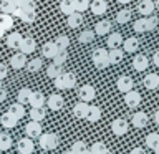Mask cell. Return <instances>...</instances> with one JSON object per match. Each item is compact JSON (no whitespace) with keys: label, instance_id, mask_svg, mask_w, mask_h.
Returning <instances> with one entry per match:
<instances>
[{"label":"cell","instance_id":"obj_1","mask_svg":"<svg viewBox=\"0 0 159 154\" xmlns=\"http://www.w3.org/2000/svg\"><path fill=\"white\" fill-rule=\"evenodd\" d=\"M53 83H55V86H57L58 89H71L75 88V84H76V76H75V73H61V75H58L57 78L53 79Z\"/></svg>","mask_w":159,"mask_h":154},{"label":"cell","instance_id":"obj_2","mask_svg":"<svg viewBox=\"0 0 159 154\" xmlns=\"http://www.w3.org/2000/svg\"><path fill=\"white\" fill-rule=\"evenodd\" d=\"M13 17H18L25 23H33L37 20V7L35 5H32V7H23V8L17 7Z\"/></svg>","mask_w":159,"mask_h":154},{"label":"cell","instance_id":"obj_3","mask_svg":"<svg viewBox=\"0 0 159 154\" xmlns=\"http://www.w3.org/2000/svg\"><path fill=\"white\" fill-rule=\"evenodd\" d=\"M60 144V138L55 133H45L40 134V146L45 151H50V149H57Z\"/></svg>","mask_w":159,"mask_h":154},{"label":"cell","instance_id":"obj_4","mask_svg":"<svg viewBox=\"0 0 159 154\" xmlns=\"http://www.w3.org/2000/svg\"><path fill=\"white\" fill-rule=\"evenodd\" d=\"M93 63L96 65V68H99V70L109 66L106 48H96V50H94V52H93Z\"/></svg>","mask_w":159,"mask_h":154},{"label":"cell","instance_id":"obj_5","mask_svg":"<svg viewBox=\"0 0 159 154\" xmlns=\"http://www.w3.org/2000/svg\"><path fill=\"white\" fill-rule=\"evenodd\" d=\"M78 96H80V101L89 103L94 99V96H96V89H94L91 84H83L78 91Z\"/></svg>","mask_w":159,"mask_h":154},{"label":"cell","instance_id":"obj_6","mask_svg":"<svg viewBox=\"0 0 159 154\" xmlns=\"http://www.w3.org/2000/svg\"><path fill=\"white\" fill-rule=\"evenodd\" d=\"M17 151L20 154H32L35 151V144H33V141L30 138L25 136V138H22L17 143Z\"/></svg>","mask_w":159,"mask_h":154},{"label":"cell","instance_id":"obj_7","mask_svg":"<svg viewBox=\"0 0 159 154\" xmlns=\"http://www.w3.org/2000/svg\"><path fill=\"white\" fill-rule=\"evenodd\" d=\"M128 128H129V124H128L126 119H123V118H118V119H114V121L111 123V131L116 134V136H123V134H126Z\"/></svg>","mask_w":159,"mask_h":154},{"label":"cell","instance_id":"obj_8","mask_svg":"<svg viewBox=\"0 0 159 154\" xmlns=\"http://www.w3.org/2000/svg\"><path fill=\"white\" fill-rule=\"evenodd\" d=\"M35 48H37V42H35V38H32V37H23L20 45H18V50L25 55L33 53Z\"/></svg>","mask_w":159,"mask_h":154},{"label":"cell","instance_id":"obj_9","mask_svg":"<svg viewBox=\"0 0 159 154\" xmlns=\"http://www.w3.org/2000/svg\"><path fill=\"white\" fill-rule=\"evenodd\" d=\"M124 103L129 108H136L141 103V94L138 91H134V89H129L128 93H124Z\"/></svg>","mask_w":159,"mask_h":154},{"label":"cell","instance_id":"obj_10","mask_svg":"<svg viewBox=\"0 0 159 154\" xmlns=\"http://www.w3.org/2000/svg\"><path fill=\"white\" fill-rule=\"evenodd\" d=\"M25 133H27V138H30V139L40 138V134H42V124L38 121H30L25 126Z\"/></svg>","mask_w":159,"mask_h":154},{"label":"cell","instance_id":"obj_11","mask_svg":"<svg viewBox=\"0 0 159 154\" xmlns=\"http://www.w3.org/2000/svg\"><path fill=\"white\" fill-rule=\"evenodd\" d=\"M89 10H91V13H94V15L106 13V10H108L106 0H93V2H89Z\"/></svg>","mask_w":159,"mask_h":154},{"label":"cell","instance_id":"obj_12","mask_svg":"<svg viewBox=\"0 0 159 154\" xmlns=\"http://www.w3.org/2000/svg\"><path fill=\"white\" fill-rule=\"evenodd\" d=\"M10 65L13 66V70H22L25 65H27V55L25 53H13L12 58H10Z\"/></svg>","mask_w":159,"mask_h":154},{"label":"cell","instance_id":"obj_13","mask_svg":"<svg viewBox=\"0 0 159 154\" xmlns=\"http://www.w3.org/2000/svg\"><path fill=\"white\" fill-rule=\"evenodd\" d=\"M47 104H48V108L52 109V111H60V109L63 108V98L60 96V94H50V98L47 99Z\"/></svg>","mask_w":159,"mask_h":154},{"label":"cell","instance_id":"obj_14","mask_svg":"<svg viewBox=\"0 0 159 154\" xmlns=\"http://www.w3.org/2000/svg\"><path fill=\"white\" fill-rule=\"evenodd\" d=\"M116 86H118V89H119L121 93H128L129 89H133V78H129V76H126V75H123V76L118 78Z\"/></svg>","mask_w":159,"mask_h":154},{"label":"cell","instance_id":"obj_15","mask_svg":"<svg viewBox=\"0 0 159 154\" xmlns=\"http://www.w3.org/2000/svg\"><path fill=\"white\" fill-rule=\"evenodd\" d=\"M148 65H149V61H148L146 55L138 53L136 57L133 58V66H134V70H136V71H144V70L148 68Z\"/></svg>","mask_w":159,"mask_h":154},{"label":"cell","instance_id":"obj_16","mask_svg":"<svg viewBox=\"0 0 159 154\" xmlns=\"http://www.w3.org/2000/svg\"><path fill=\"white\" fill-rule=\"evenodd\" d=\"M138 12L143 15V17H149L154 12V2L152 0H143L141 3L138 5Z\"/></svg>","mask_w":159,"mask_h":154},{"label":"cell","instance_id":"obj_17","mask_svg":"<svg viewBox=\"0 0 159 154\" xmlns=\"http://www.w3.org/2000/svg\"><path fill=\"white\" fill-rule=\"evenodd\" d=\"M88 108H89L88 103L78 101V103L73 106V114H75L76 118H80V119H84V118H86V113H88Z\"/></svg>","mask_w":159,"mask_h":154},{"label":"cell","instance_id":"obj_18","mask_svg":"<svg viewBox=\"0 0 159 154\" xmlns=\"http://www.w3.org/2000/svg\"><path fill=\"white\" fill-rule=\"evenodd\" d=\"M17 123H18V119L15 118V116H12L8 111L5 113V114H2V118H0V124L5 128V129H12V128H15L17 126Z\"/></svg>","mask_w":159,"mask_h":154},{"label":"cell","instance_id":"obj_19","mask_svg":"<svg viewBox=\"0 0 159 154\" xmlns=\"http://www.w3.org/2000/svg\"><path fill=\"white\" fill-rule=\"evenodd\" d=\"M30 104L32 108H43L45 104V94L42 91H32V96H30Z\"/></svg>","mask_w":159,"mask_h":154},{"label":"cell","instance_id":"obj_20","mask_svg":"<svg viewBox=\"0 0 159 154\" xmlns=\"http://www.w3.org/2000/svg\"><path fill=\"white\" fill-rule=\"evenodd\" d=\"M123 47H124V52L126 53H136L139 50V40L138 38H128V40H123Z\"/></svg>","mask_w":159,"mask_h":154},{"label":"cell","instance_id":"obj_21","mask_svg":"<svg viewBox=\"0 0 159 154\" xmlns=\"http://www.w3.org/2000/svg\"><path fill=\"white\" fill-rule=\"evenodd\" d=\"M106 43H108V48H109V50H111V48H119V47L123 45V37H121V33H118V32L109 33Z\"/></svg>","mask_w":159,"mask_h":154},{"label":"cell","instance_id":"obj_22","mask_svg":"<svg viewBox=\"0 0 159 154\" xmlns=\"http://www.w3.org/2000/svg\"><path fill=\"white\" fill-rule=\"evenodd\" d=\"M109 32H111V23H109L108 20H101V22H98L94 25V35L103 37V35H106Z\"/></svg>","mask_w":159,"mask_h":154},{"label":"cell","instance_id":"obj_23","mask_svg":"<svg viewBox=\"0 0 159 154\" xmlns=\"http://www.w3.org/2000/svg\"><path fill=\"white\" fill-rule=\"evenodd\" d=\"M22 35H20L18 32H12L7 37V40H5V42H7V47L8 48H12V50H17L18 48V45H20V42H22Z\"/></svg>","mask_w":159,"mask_h":154},{"label":"cell","instance_id":"obj_24","mask_svg":"<svg viewBox=\"0 0 159 154\" xmlns=\"http://www.w3.org/2000/svg\"><path fill=\"white\" fill-rule=\"evenodd\" d=\"M148 124V114L143 111H138L133 114V126L134 128H144Z\"/></svg>","mask_w":159,"mask_h":154},{"label":"cell","instance_id":"obj_25","mask_svg":"<svg viewBox=\"0 0 159 154\" xmlns=\"http://www.w3.org/2000/svg\"><path fill=\"white\" fill-rule=\"evenodd\" d=\"M57 52H58V48H57V45H55V42H47V43H43L42 53H43L45 58H50V60H52Z\"/></svg>","mask_w":159,"mask_h":154},{"label":"cell","instance_id":"obj_26","mask_svg":"<svg viewBox=\"0 0 159 154\" xmlns=\"http://www.w3.org/2000/svg\"><path fill=\"white\" fill-rule=\"evenodd\" d=\"M81 23H83V15H81V12H73V13L68 15V25H70L71 28L81 27Z\"/></svg>","mask_w":159,"mask_h":154},{"label":"cell","instance_id":"obj_27","mask_svg":"<svg viewBox=\"0 0 159 154\" xmlns=\"http://www.w3.org/2000/svg\"><path fill=\"white\" fill-rule=\"evenodd\" d=\"M123 52L119 48H111L108 52V61H109V65H116V63H119L123 60Z\"/></svg>","mask_w":159,"mask_h":154},{"label":"cell","instance_id":"obj_28","mask_svg":"<svg viewBox=\"0 0 159 154\" xmlns=\"http://www.w3.org/2000/svg\"><path fill=\"white\" fill-rule=\"evenodd\" d=\"M143 84L146 86L148 89H156L159 86V79H157V75L156 73H149L146 75V78H144Z\"/></svg>","mask_w":159,"mask_h":154},{"label":"cell","instance_id":"obj_29","mask_svg":"<svg viewBox=\"0 0 159 154\" xmlns=\"http://www.w3.org/2000/svg\"><path fill=\"white\" fill-rule=\"evenodd\" d=\"M84 119H88V121H91V123L99 121V119H101V109H99L98 106H89Z\"/></svg>","mask_w":159,"mask_h":154},{"label":"cell","instance_id":"obj_30","mask_svg":"<svg viewBox=\"0 0 159 154\" xmlns=\"http://www.w3.org/2000/svg\"><path fill=\"white\" fill-rule=\"evenodd\" d=\"M8 113L12 114V116H15L17 119H22L25 116V108H23V104H20V103H13L12 106L8 108Z\"/></svg>","mask_w":159,"mask_h":154},{"label":"cell","instance_id":"obj_31","mask_svg":"<svg viewBox=\"0 0 159 154\" xmlns=\"http://www.w3.org/2000/svg\"><path fill=\"white\" fill-rule=\"evenodd\" d=\"M0 10H2V13L13 15L15 10H17V5L13 3V0H2L0 2Z\"/></svg>","mask_w":159,"mask_h":154},{"label":"cell","instance_id":"obj_32","mask_svg":"<svg viewBox=\"0 0 159 154\" xmlns=\"http://www.w3.org/2000/svg\"><path fill=\"white\" fill-rule=\"evenodd\" d=\"M0 27L3 30H12L13 28V17L8 13H2L0 15Z\"/></svg>","mask_w":159,"mask_h":154},{"label":"cell","instance_id":"obj_33","mask_svg":"<svg viewBox=\"0 0 159 154\" xmlns=\"http://www.w3.org/2000/svg\"><path fill=\"white\" fill-rule=\"evenodd\" d=\"M30 96H32V89L30 88H22L17 93V99H18L20 104H27L30 101Z\"/></svg>","mask_w":159,"mask_h":154},{"label":"cell","instance_id":"obj_34","mask_svg":"<svg viewBox=\"0 0 159 154\" xmlns=\"http://www.w3.org/2000/svg\"><path fill=\"white\" fill-rule=\"evenodd\" d=\"M134 32H138V33H143V32H149V28H148V17H143V18H139L134 22Z\"/></svg>","mask_w":159,"mask_h":154},{"label":"cell","instance_id":"obj_35","mask_svg":"<svg viewBox=\"0 0 159 154\" xmlns=\"http://www.w3.org/2000/svg\"><path fill=\"white\" fill-rule=\"evenodd\" d=\"M12 147V138L7 133H0V151H7Z\"/></svg>","mask_w":159,"mask_h":154},{"label":"cell","instance_id":"obj_36","mask_svg":"<svg viewBox=\"0 0 159 154\" xmlns=\"http://www.w3.org/2000/svg\"><path fill=\"white\" fill-rule=\"evenodd\" d=\"M45 109L43 108H32L30 109V119H32V121H42V119H45Z\"/></svg>","mask_w":159,"mask_h":154},{"label":"cell","instance_id":"obj_37","mask_svg":"<svg viewBox=\"0 0 159 154\" xmlns=\"http://www.w3.org/2000/svg\"><path fill=\"white\" fill-rule=\"evenodd\" d=\"M63 73V70H61V66L60 65H55V63H52L50 66L47 68V76L48 78H52V79H55L58 76V75H61Z\"/></svg>","mask_w":159,"mask_h":154},{"label":"cell","instance_id":"obj_38","mask_svg":"<svg viewBox=\"0 0 159 154\" xmlns=\"http://www.w3.org/2000/svg\"><path fill=\"white\" fill-rule=\"evenodd\" d=\"M66 58H68L66 50H58V52L55 53V57H53L52 60H53V63H55V65H60V66H63V63L66 61Z\"/></svg>","mask_w":159,"mask_h":154},{"label":"cell","instance_id":"obj_39","mask_svg":"<svg viewBox=\"0 0 159 154\" xmlns=\"http://www.w3.org/2000/svg\"><path fill=\"white\" fill-rule=\"evenodd\" d=\"M27 66V70L28 71H32V73H35V71H40V68L43 66V61L40 58H33V60H30V61L25 65Z\"/></svg>","mask_w":159,"mask_h":154},{"label":"cell","instance_id":"obj_40","mask_svg":"<svg viewBox=\"0 0 159 154\" xmlns=\"http://www.w3.org/2000/svg\"><path fill=\"white\" fill-rule=\"evenodd\" d=\"M60 10H61V13H65V15L73 13L75 12L73 0H61V2H60Z\"/></svg>","mask_w":159,"mask_h":154},{"label":"cell","instance_id":"obj_41","mask_svg":"<svg viewBox=\"0 0 159 154\" xmlns=\"http://www.w3.org/2000/svg\"><path fill=\"white\" fill-rule=\"evenodd\" d=\"M55 45H57L58 50H66L70 47V38L66 35H60V37H57V40H55Z\"/></svg>","mask_w":159,"mask_h":154},{"label":"cell","instance_id":"obj_42","mask_svg":"<svg viewBox=\"0 0 159 154\" xmlns=\"http://www.w3.org/2000/svg\"><path fill=\"white\" fill-rule=\"evenodd\" d=\"M157 144H159V134L157 133H149L148 136H146V146L154 149Z\"/></svg>","mask_w":159,"mask_h":154},{"label":"cell","instance_id":"obj_43","mask_svg":"<svg viewBox=\"0 0 159 154\" xmlns=\"http://www.w3.org/2000/svg\"><path fill=\"white\" fill-rule=\"evenodd\" d=\"M75 12H84L89 8V0H73Z\"/></svg>","mask_w":159,"mask_h":154},{"label":"cell","instance_id":"obj_44","mask_svg":"<svg viewBox=\"0 0 159 154\" xmlns=\"http://www.w3.org/2000/svg\"><path fill=\"white\" fill-rule=\"evenodd\" d=\"M78 40L81 43H89V42H93V40H94V33L91 32V30H83V32L80 33Z\"/></svg>","mask_w":159,"mask_h":154},{"label":"cell","instance_id":"obj_45","mask_svg":"<svg viewBox=\"0 0 159 154\" xmlns=\"http://www.w3.org/2000/svg\"><path fill=\"white\" fill-rule=\"evenodd\" d=\"M116 20H118V23H128L129 20H131V12L129 10H119V13L116 15Z\"/></svg>","mask_w":159,"mask_h":154},{"label":"cell","instance_id":"obj_46","mask_svg":"<svg viewBox=\"0 0 159 154\" xmlns=\"http://www.w3.org/2000/svg\"><path fill=\"white\" fill-rule=\"evenodd\" d=\"M104 149H106V144L101 143V141H98V143H93V146H91V149H89V152H91V154H101Z\"/></svg>","mask_w":159,"mask_h":154},{"label":"cell","instance_id":"obj_47","mask_svg":"<svg viewBox=\"0 0 159 154\" xmlns=\"http://www.w3.org/2000/svg\"><path fill=\"white\" fill-rule=\"evenodd\" d=\"M84 149H86V143H84V141H76V143H73V146H71V151L75 154L83 152Z\"/></svg>","mask_w":159,"mask_h":154},{"label":"cell","instance_id":"obj_48","mask_svg":"<svg viewBox=\"0 0 159 154\" xmlns=\"http://www.w3.org/2000/svg\"><path fill=\"white\" fill-rule=\"evenodd\" d=\"M13 3L17 5V7L23 8V7H32V5H35L33 0H13Z\"/></svg>","mask_w":159,"mask_h":154},{"label":"cell","instance_id":"obj_49","mask_svg":"<svg viewBox=\"0 0 159 154\" xmlns=\"http://www.w3.org/2000/svg\"><path fill=\"white\" fill-rule=\"evenodd\" d=\"M156 25H157V18L156 17H148V28H149V32L156 28Z\"/></svg>","mask_w":159,"mask_h":154},{"label":"cell","instance_id":"obj_50","mask_svg":"<svg viewBox=\"0 0 159 154\" xmlns=\"http://www.w3.org/2000/svg\"><path fill=\"white\" fill-rule=\"evenodd\" d=\"M7 75H8V68L5 66V65L0 63V79H5V78H7Z\"/></svg>","mask_w":159,"mask_h":154},{"label":"cell","instance_id":"obj_51","mask_svg":"<svg viewBox=\"0 0 159 154\" xmlns=\"http://www.w3.org/2000/svg\"><path fill=\"white\" fill-rule=\"evenodd\" d=\"M5 98H7V91H5V88L2 86V88H0V103L5 101Z\"/></svg>","mask_w":159,"mask_h":154},{"label":"cell","instance_id":"obj_52","mask_svg":"<svg viewBox=\"0 0 159 154\" xmlns=\"http://www.w3.org/2000/svg\"><path fill=\"white\" fill-rule=\"evenodd\" d=\"M129 154H146V151H144L143 147H134V149H133V151L129 152Z\"/></svg>","mask_w":159,"mask_h":154},{"label":"cell","instance_id":"obj_53","mask_svg":"<svg viewBox=\"0 0 159 154\" xmlns=\"http://www.w3.org/2000/svg\"><path fill=\"white\" fill-rule=\"evenodd\" d=\"M154 65H156V66H159V50H157V52L156 53H154Z\"/></svg>","mask_w":159,"mask_h":154},{"label":"cell","instance_id":"obj_54","mask_svg":"<svg viewBox=\"0 0 159 154\" xmlns=\"http://www.w3.org/2000/svg\"><path fill=\"white\" fill-rule=\"evenodd\" d=\"M154 121H156V124H159V109L156 111V114H154Z\"/></svg>","mask_w":159,"mask_h":154},{"label":"cell","instance_id":"obj_55","mask_svg":"<svg viewBox=\"0 0 159 154\" xmlns=\"http://www.w3.org/2000/svg\"><path fill=\"white\" fill-rule=\"evenodd\" d=\"M118 2H119V3H129L131 0H118Z\"/></svg>","mask_w":159,"mask_h":154},{"label":"cell","instance_id":"obj_56","mask_svg":"<svg viewBox=\"0 0 159 154\" xmlns=\"http://www.w3.org/2000/svg\"><path fill=\"white\" fill-rule=\"evenodd\" d=\"M101 154H111V151H109V149H108V147H106V149H104V151H103V152H101Z\"/></svg>","mask_w":159,"mask_h":154},{"label":"cell","instance_id":"obj_57","mask_svg":"<svg viewBox=\"0 0 159 154\" xmlns=\"http://www.w3.org/2000/svg\"><path fill=\"white\" fill-rule=\"evenodd\" d=\"M3 33H5V30H3L2 27H0V38H2V37H3Z\"/></svg>","mask_w":159,"mask_h":154},{"label":"cell","instance_id":"obj_58","mask_svg":"<svg viewBox=\"0 0 159 154\" xmlns=\"http://www.w3.org/2000/svg\"><path fill=\"white\" fill-rule=\"evenodd\" d=\"M154 8H159V0H156V2H154Z\"/></svg>","mask_w":159,"mask_h":154},{"label":"cell","instance_id":"obj_59","mask_svg":"<svg viewBox=\"0 0 159 154\" xmlns=\"http://www.w3.org/2000/svg\"><path fill=\"white\" fill-rule=\"evenodd\" d=\"M154 152H156V154H159V144H157L156 147H154Z\"/></svg>","mask_w":159,"mask_h":154},{"label":"cell","instance_id":"obj_60","mask_svg":"<svg viewBox=\"0 0 159 154\" xmlns=\"http://www.w3.org/2000/svg\"><path fill=\"white\" fill-rule=\"evenodd\" d=\"M80 154H91V152H89L88 149H84V151H83V152H80Z\"/></svg>","mask_w":159,"mask_h":154},{"label":"cell","instance_id":"obj_61","mask_svg":"<svg viewBox=\"0 0 159 154\" xmlns=\"http://www.w3.org/2000/svg\"><path fill=\"white\" fill-rule=\"evenodd\" d=\"M65 154H75L73 151H66V152H65Z\"/></svg>","mask_w":159,"mask_h":154},{"label":"cell","instance_id":"obj_62","mask_svg":"<svg viewBox=\"0 0 159 154\" xmlns=\"http://www.w3.org/2000/svg\"><path fill=\"white\" fill-rule=\"evenodd\" d=\"M0 88H2V79H0Z\"/></svg>","mask_w":159,"mask_h":154},{"label":"cell","instance_id":"obj_63","mask_svg":"<svg viewBox=\"0 0 159 154\" xmlns=\"http://www.w3.org/2000/svg\"><path fill=\"white\" fill-rule=\"evenodd\" d=\"M157 79H159V75H157Z\"/></svg>","mask_w":159,"mask_h":154}]
</instances>
